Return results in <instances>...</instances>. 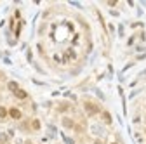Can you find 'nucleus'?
I'll list each match as a JSON object with an SVG mask.
<instances>
[{"instance_id": "39448f33", "label": "nucleus", "mask_w": 146, "mask_h": 144, "mask_svg": "<svg viewBox=\"0 0 146 144\" xmlns=\"http://www.w3.org/2000/svg\"><path fill=\"white\" fill-rule=\"evenodd\" d=\"M7 87H9V90H12V92H16L17 89H19V85H17V82H9V83H7Z\"/></svg>"}, {"instance_id": "9d476101", "label": "nucleus", "mask_w": 146, "mask_h": 144, "mask_svg": "<svg viewBox=\"0 0 146 144\" xmlns=\"http://www.w3.org/2000/svg\"><path fill=\"white\" fill-rule=\"evenodd\" d=\"M144 73H146V71H144Z\"/></svg>"}, {"instance_id": "6e6552de", "label": "nucleus", "mask_w": 146, "mask_h": 144, "mask_svg": "<svg viewBox=\"0 0 146 144\" xmlns=\"http://www.w3.org/2000/svg\"><path fill=\"white\" fill-rule=\"evenodd\" d=\"M103 120H104L106 123H111V115H110L108 111H103Z\"/></svg>"}, {"instance_id": "20e7f679", "label": "nucleus", "mask_w": 146, "mask_h": 144, "mask_svg": "<svg viewBox=\"0 0 146 144\" xmlns=\"http://www.w3.org/2000/svg\"><path fill=\"white\" fill-rule=\"evenodd\" d=\"M14 96H16L17 99H26V97H28V92L23 90V89H17V90L14 92Z\"/></svg>"}, {"instance_id": "7ed1b4c3", "label": "nucleus", "mask_w": 146, "mask_h": 144, "mask_svg": "<svg viewBox=\"0 0 146 144\" xmlns=\"http://www.w3.org/2000/svg\"><path fill=\"white\" fill-rule=\"evenodd\" d=\"M63 127H66V129H73V127H75V122H73L71 118H68V116H64V118H63Z\"/></svg>"}, {"instance_id": "423d86ee", "label": "nucleus", "mask_w": 146, "mask_h": 144, "mask_svg": "<svg viewBox=\"0 0 146 144\" xmlns=\"http://www.w3.org/2000/svg\"><path fill=\"white\" fill-rule=\"evenodd\" d=\"M5 116H9V110L4 106H0V118H5Z\"/></svg>"}, {"instance_id": "f03ea898", "label": "nucleus", "mask_w": 146, "mask_h": 144, "mask_svg": "<svg viewBox=\"0 0 146 144\" xmlns=\"http://www.w3.org/2000/svg\"><path fill=\"white\" fill-rule=\"evenodd\" d=\"M9 116L12 120H21L23 113H21V110H17V108H11V110H9Z\"/></svg>"}, {"instance_id": "1a4fd4ad", "label": "nucleus", "mask_w": 146, "mask_h": 144, "mask_svg": "<svg viewBox=\"0 0 146 144\" xmlns=\"http://www.w3.org/2000/svg\"><path fill=\"white\" fill-rule=\"evenodd\" d=\"M110 144H118V142H110Z\"/></svg>"}, {"instance_id": "0eeeda50", "label": "nucleus", "mask_w": 146, "mask_h": 144, "mask_svg": "<svg viewBox=\"0 0 146 144\" xmlns=\"http://www.w3.org/2000/svg\"><path fill=\"white\" fill-rule=\"evenodd\" d=\"M31 129L33 130H40V120H33L31 122Z\"/></svg>"}, {"instance_id": "f257e3e1", "label": "nucleus", "mask_w": 146, "mask_h": 144, "mask_svg": "<svg viewBox=\"0 0 146 144\" xmlns=\"http://www.w3.org/2000/svg\"><path fill=\"white\" fill-rule=\"evenodd\" d=\"M84 110H85V113H87L89 116H94V115L101 113L99 106H98L96 102H92V101H84Z\"/></svg>"}]
</instances>
